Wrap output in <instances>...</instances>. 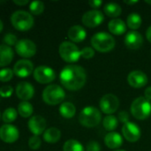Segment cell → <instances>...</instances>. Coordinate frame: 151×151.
<instances>
[{
    "label": "cell",
    "mask_w": 151,
    "mask_h": 151,
    "mask_svg": "<svg viewBox=\"0 0 151 151\" xmlns=\"http://www.w3.org/2000/svg\"><path fill=\"white\" fill-rule=\"evenodd\" d=\"M142 22V19L141 15L137 12H132L127 17V26L129 27V28L133 30L138 29L141 27Z\"/></svg>",
    "instance_id": "484cf974"
},
{
    "label": "cell",
    "mask_w": 151,
    "mask_h": 151,
    "mask_svg": "<svg viewBox=\"0 0 151 151\" xmlns=\"http://www.w3.org/2000/svg\"><path fill=\"white\" fill-rule=\"evenodd\" d=\"M35 80L42 84H47L55 80L56 74L53 69L45 65H40L34 70L33 73Z\"/></svg>",
    "instance_id": "30bf717a"
},
{
    "label": "cell",
    "mask_w": 151,
    "mask_h": 151,
    "mask_svg": "<svg viewBox=\"0 0 151 151\" xmlns=\"http://www.w3.org/2000/svg\"><path fill=\"white\" fill-rule=\"evenodd\" d=\"M104 20L103 13L99 10H91L84 13L82 22L87 27H95L101 25Z\"/></svg>",
    "instance_id": "8fae6325"
},
{
    "label": "cell",
    "mask_w": 151,
    "mask_h": 151,
    "mask_svg": "<svg viewBox=\"0 0 151 151\" xmlns=\"http://www.w3.org/2000/svg\"><path fill=\"white\" fill-rule=\"evenodd\" d=\"M13 92V88L12 86L6 85V86H3L0 88V96L2 97H9L12 95Z\"/></svg>",
    "instance_id": "d590c367"
},
{
    "label": "cell",
    "mask_w": 151,
    "mask_h": 151,
    "mask_svg": "<svg viewBox=\"0 0 151 151\" xmlns=\"http://www.w3.org/2000/svg\"><path fill=\"white\" fill-rule=\"evenodd\" d=\"M19 130L11 124L4 125L0 127V138L6 143H13L19 139Z\"/></svg>",
    "instance_id": "5bb4252c"
},
{
    "label": "cell",
    "mask_w": 151,
    "mask_h": 151,
    "mask_svg": "<svg viewBox=\"0 0 151 151\" xmlns=\"http://www.w3.org/2000/svg\"><path fill=\"white\" fill-rule=\"evenodd\" d=\"M3 41H4V42L5 43V45H7V46H9V47L13 46V45H16L17 42H18V40H17L16 35H13V34H11V33L6 34V35H4Z\"/></svg>",
    "instance_id": "836d02e7"
},
{
    "label": "cell",
    "mask_w": 151,
    "mask_h": 151,
    "mask_svg": "<svg viewBox=\"0 0 151 151\" xmlns=\"http://www.w3.org/2000/svg\"><path fill=\"white\" fill-rule=\"evenodd\" d=\"M15 50L18 55L24 58H32L36 52V44L28 39H21L15 45Z\"/></svg>",
    "instance_id": "9c48e42d"
},
{
    "label": "cell",
    "mask_w": 151,
    "mask_h": 151,
    "mask_svg": "<svg viewBox=\"0 0 151 151\" xmlns=\"http://www.w3.org/2000/svg\"><path fill=\"white\" fill-rule=\"evenodd\" d=\"M63 151H85L84 146L77 140H69L63 144Z\"/></svg>",
    "instance_id": "f1b7e54d"
},
{
    "label": "cell",
    "mask_w": 151,
    "mask_h": 151,
    "mask_svg": "<svg viewBox=\"0 0 151 151\" xmlns=\"http://www.w3.org/2000/svg\"><path fill=\"white\" fill-rule=\"evenodd\" d=\"M61 131L56 127H50L45 130L43 134L44 142L47 143H56L61 139Z\"/></svg>",
    "instance_id": "603a6c76"
},
{
    "label": "cell",
    "mask_w": 151,
    "mask_h": 151,
    "mask_svg": "<svg viewBox=\"0 0 151 151\" xmlns=\"http://www.w3.org/2000/svg\"><path fill=\"white\" fill-rule=\"evenodd\" d=\"M146 36H147V39L149 40V42H151V26L148 28V30L146 32Z\"/></svg>",
    "instance_id": "b9f144b4"
},
{
    "label": "cell",
    "mask_w": 151,
    "mask_h": 151,
    "mask_svg": "<svg viewBox=\"0 0 151 151\" xmlns=\"http://www.w3.org/2000/svg\"><path fill=\"white\" fill-rule=\"evenodd\" d=\"M118 120H119L120 122L124 123V125L126 124L127 122H129V120H130V116H129L128 112L125 111H120L119 114H118Z\"/></svg>",
    "instance_id": "74e56055"
},
{
    "label": "cell",
    "mask_w": 151,
    "mask_h": 151,
    "mask_svg": "<svg viewBox=\"0 0 151 151\" xmlns=\"http://www.w3.org/2000/svg\"><path fill=\"white\" fill-rule=\"evenodd\" d=\"M16 96L22 101H28L34 96V87L27 81H21L17 84L15 88Z\"/></svg>",
    "instance_id": "2e32d148"
},
{
    "label": "cell",
    "mask_w": 151,
    "mask_h": 151,
    "mask_svg": "<svg viewBox=\"0 0 151 151\" xmlns=\"http://www.w3.org/2000/svg\"><path fill=\"white\" fill-rule=\"evenodd\" d=\"M68 35H69V38L73 42H80L85 39L86 31L83 27L79 25H75L69 28L68 32Z\"/></svg>",
    "instance_id": "ffe728a7"
},
{
    "label": "cell",
    "mask_w": 151,
    "mask_h": 151,
    "mask_svg": "<svg viewBox=\"0 0 151 151\" xmlns=\"http://www.w3.org/2000/svg\"><path fill=\"white\" fill-rule=\"evenodd\" d=\"M64 89L56 84L47 86L42 94V97L44 103L49 105H57L61 104L65 98Z\"/></svg>",
    "instance_id": "5b68a950"
},
{
    "label": "cell",
    "mask_w": 151,
    "mask_h": 151,
    "mask_svg": "<svg viewBox=\"0 0 151 151\" xmlns=\"http://www.w3.org/2000/svg\"><path fill=\"white\" fill-rule=\"evenodd\" d=\"M146 3H147V4H151V1H148V0H147V1H146Z\"/></svg>",
    "instance_id": "f6af8a7d"
},
{
    "label": "cell",
    "mask_w": 151,
    "mask_h": 151,
    "mask_svg": "<svg viewBox=\"0 0 151 151\" xmlns=\"http://www.w3.org/2000/svg\"><path fill=\"white\" fill-rule=\"evenodd\" d=\"M13 3L18 5H25L28 3V0H13Z\"/></svg>",
    "instance_id": "60d3db41"
},
{
    "label": "cell",
    "mask_w": 151,
    "mask_h": 151,
    "mask_svg": "<svg viewBox=\"0 0 151 151\" xmlns=\"http://www.w3.org/2000/svg\"><path fill=\"white\" fill-rule=\"evenodd\" d=\"M86 151H101V146L97 142L90 141L86 145Z\"/></svg>",
    "instance_id": "8d00e7d4"
},
{
    "label": "cell",
    "mask_w": 151,
    "mask_h": 151,
    "mask_svg": "<svg viewBox=\"0 0 151 151\" xmlns=\"http://www.w3.org/2000/svg\"><path fill=\"white\" fill-rule=\"evenodd\" d=\"M18 116V111L14 109V108H7L2 115V119L4 122L10 124L13 121H15V119H17Z\"/></svg>",
    "instance_id": "f546056e"
},
{
    "label": "cell",
    "mask_w": 151,
    "mask_h": 151,
    "mask_svg": "<svg viewBox=\"0 0 151 151\" xmlns=\"http://www.w3.org/2000/svg\"><path fill=\"white\" fill-rule=\"evenodd\" d=\"M144 97L149 100L150 102L151 101V86L148 87L145 90V94H144Z\"/></svg>",
    "instance_id": "ab89813d"
},
{
    "label": "cell",
    "mask_w": 151,
    "mask_h": 151,
    "mask_svg": "<svg viewBox=\"0 0 151 151\" xmlns=\"http://www.w3.org/2000/svg\"><path fill=\"white\" fill-rule=\"evenodd\" d=\"M127 81L131 87L134 88H141L147 85L148 76L140 70L132 71L127 76Z\"/></svg>",
    "instance_id": "9a60e30c"
},
{
    "label": "cell",
    "mask_w": 151,
    "mask_h": 151,
    "mask_svg": "<svg viewBox=\"0 0 151 151\" xmlns=\"http://www.w3.org/2000/svg\"><path fill=\"white\" fill-rule=\"evenodd\" d=\"M118 126V119L113 115H108L103 119V127L107 131H114Z\"/></svg>",
    "instance_id": "83f0119b"
},
{
    "label": "cell",
    "mask_w": 151,
    "mask_h": 151,
    "mask_svg": "<svg viewBox=\"0 0 151 151\" xmlns=\"http://www.w3.org/2000/svg\"><path fill=\"white\" fill-rule=\"evenodd\" d=\"M11 23L19 31H28L34 25L33 16L26 11H16L11 16Z\"/></svg>",
    "instance_id": "277c9868"
},
{
    "label": "cell",
    "mask_w": 151,
    "mask_h": 151,
    "mask_svg": "<svg viewBox=\"0 0 151 151\" xmlns=\"http://www.w3.org/2000/svg\"><path fill=\"white\" fill-rule=\"evenodd\" d=\"M60 113L65 119H71L76 114V107L69 102H65L60 106Z\"/></svg>",
    "instance_id": "cb8c5ba5"
},
{
    "label": "cell",
    "mask_w": 151,
    "mask_h": 151,
    "mask_svg": "<svg viewBox=\"0 0 151 151\" xmlns=\"http://www.w3.org/2000/svg\"><path fill=\"white\" fill-rule=\"evenodd\" d=\"M0 118H1V114H0Z\"/></svg>",
    "instance_id": "7dc6e473"
},
{
    "label": "cell",
    "mask_w": 151,
    "mask_h": 151,
    "mask_svg": "<svg viewBox=\"0 0 151 151\" xmlns=\"http://www.w3.org/2000/svg\"><path fill=\"white\" fill-rule=\"evenodd\" d=\"M104 12L109 17L116 18L121 14L122 8L117 3H109V4H105V6H104Z\"/></svg>",
    "instance_id": "d4e9b609"
},
{
    "label": "cell",
    "mask_w": 151,
    "mask_h": 151,
    "mask_svg": "<svg viewBox=\"0 0 151 151\" xmlns=\"http://www.w3.org/2000/svg\"><path fill=\"white\" fill-rule=\"evenodd\" d=\"M13 73L20 78H26L34 73V65L30 60L20 59L13 66Z\"/></svg>",
    "instance_id": "7c38bea8"
},
{
    "label": "cell",
    "mask_w": 151,
    "mask_h": 151,
    "mask_svg": "<svg viewBox=\"0 0 151 151\" xmlns=\"http://www.w3.org/2000/svg\"><path fill=\"white\" fill-rule=\"evenodd\" d=\"M13 71L10 68H4L0 70V81L7 82L12 79Z\"/></svg>",
    "instance_id": "1f68e13d"
},
{
    "label": "cell",
    "mask_w": 151,
    "mask_h": 151,
    "mask_svg": "<svg viewBox=\"0 0 151 151\" xmlns=\"http://www.w3.org/2000/svg\"><path fill=\"white\" fill-rule=\"evenodd\" d=\"M125 43L131 50H138L142 46L143 43L142 35L135 30L130 31L125 35Z\"/></svg>",
    "instance_id": "ac0fdd59"
},
{
    "label": "cell",
    "mask_w": 151,
    "mask_h": 151,
    "mask_svg": "<svg viewBox=\"0 0 151 151\" xmlns=\"http://www.w3.org/2000/svg\"><path fill=\"white\" fill-rule=\"evenodd\" d=\"M125 4H137L138 3V1H125Z\"/></svg>",
    "instance_id": "7bdbcfd3"
},
{
    "label": "cell",
    "mask_w": 151,
    "mask_h": 151,
    "mask_svg": "<svg viewBox=\"0 0 151 151\" xmlns=\"http://www.w3.org/2000/svg\"><path fill=\"white\" fill-rule=\"evenodd\" d=\"M122 133L124 137L130 142H136L140 140L142 135V131L138 125L131 121L124 125L122 128Z\"/></svg>",
    "instance_id": "4fadbf2b"
},
{
    "label": "cell",
    "mask_w": 151,
    "mask_h": 151,
    "mask_svg": "<svg viewBox=\"0 0 151 151\" xmlns=\"http://www.w3.org/2000/svg\"><path fill=\"white\" fill-rule=\"evenodd\" d=\"M91 43L97 51L109 52L114 49L116 41L111 35L105 32H99L91 38Z\"/></svg>",
    "instance_id": "7a4b0ae2"
},
{
    "label": "cell",
    "mask_w": 151,
    "mask_h": 151,
    "mask_svg": "<svg viewBox=\"0 0 151 151\" xmlns=\"http://www.w3.org/2000/svg\"><path fill=\"white\" fill-rule=\"evenodd\" d=\"M33 111H34V109H33L32 104L27 101H22L18 105V113L22 118L30 117L33 113Z\"/></svg>",
    "instance_id": "4316f807"
},
{
    "label": "cell",
    "mask_w": 151,
    "mask_h": 151,
    "mask_svg": "<svg viewBox=\"0 0 151 151\" xmlns=\"http://www.w3.org/2000/svg\"><path fill=\"white\" fill-rule=\"evenodd\" d=\"M115 151H125V150H117Z\"/></svg>",
    "instance_id": "bcb514c9"
},
{
    "label": "cell",
    "mask_w": 151,
    "mask_h": 151,
    "mask_svg": "<svg viewBox=\"0 0 151 151\" xmlns=\"http://www.w3.org/2000/svg\"><path fill=\"white\" fill-rule=\"evenodd\" d=\"M108 27L109 32L116 35H121L126 31V25L120 19H114L110 20L109 22Z\"/></svg>",
    "instance_id": "7402d4cb"
},
{
    "label": "cell",
    "mask_w": 151,
    "mask_h": 151,
    "mask_svg": "<svg viewBox=\"0 0 151 151\" xmlns=\"http://www.w3.org/2000/svg\"><path fill=\"white\" fill-rule=\"evenodd\" d=\"M13 50L11 47L2 44L0 45V67H4L11 64L13 59Z\"/></svg>",
    "instance_id": "44dd1931"
},
{
    "label": "cell",
    "mask_w": 151,
    "mask_h": 151,
    "mask_svg": "<svg viewBox=\"0 0 151 151\" xmlns=\"http://www.w3.org/2000/svg\"><path fill=\"white\" fill-rule=\"evenodd\" d=\"M60 81L65 88L72 91L79 90L86 82L85 70L77 65H66L60 73Z\"/></svg>",
    "instance_id": "6da1fadb"
},
{
    "label": "cell",
    "mask_w": 151,
    "mask_h": 151,
    "mask_svg": "<svg viewBox=\"0 0 151 151\" xmlns=\"http://www.w3.org/2000/svg\"><path fill=\"white\" fill-rule=\"evenodd\" d=\"M28 129L34 135H40L45 132L46 121L42 116H33L28 123Z\"/></svg>",
    "instance_id": "e0dca14e"
},
{
    "label": "cell",
    "mask_w": 151,
    "mask_h": 151,
    "mask_svg": "<svg viewBox=\"0 0 151 151\" xmlns=\"http://www.w3.org/2000/svg\"><path fill=\"white\" fill-rule=\"evenodd\" d=\"M81 57L85 59H90L94 57V50L91 47H85L81 50Z\"/></svg>",
    "instance_id": "e575fe53"
},
{
    "label": "cell",
    "mask_w": 151,
    "mask_h": 151,
    "mask_svg": "<svg viewBox=\"0 0 151 151\" xmlns=\"http://www.w3.org/2000/svg\"><path fill=\"white\" fill-rule=\"evenodd\" d=\"M105 145L111 150L118 149L123 144V138L122 136L117 132H110L104 138Z\"/></svg>",
    "instance_id": "d6986e66"
},
{
    "label": "cell",
    "mask_w": 151,
    "mask_h": 151,
    "mask_svg": "<svg viewBox=\"0 0 151 151\" xmlns=\"http://www.w3.org/2000/svg\"><path fill=\"white\" fill-rule=\"evenodd\" d=\"M28 146L33 150H38L41 146V139L36 135L31 136L28 140Z\"/></svg>",
    "instance_id": "d6a6232c"
},
{
    "label": "cell",
    "mask_w": 151,
    "mask_h": 151,
    "mask_svg": "<svg viewBox=\"0 0 151 151\" xmlns=\"http://www.w3.org/2000/svg\"><path fill=\"white\" fill-rule=\"evenodd\" d=\"M131 112L135 119L144 120L150 116L151 103L145 97L140 96L132 103Z\"/></svg>",
    "instance_id": "8992f818"
},
{
    "label": "cell",
    "mask_w": 151,
    "mask_h": 151,
    "mask_svg": "<svg viewBox=\"0 0 151 151\" xmlns=\"http://www.w3.org/2000/svg\"><path fill=\"white\" fill-rule=\"evenodd\" d=\"M101 120V111L93 106H87L84 108L78 117L79 123L85 127H94L100 124Z\"/></svg>",
    "instance_id": "3957f363"
},
{
    "label": "cell",
    "mask_w": 151,
    "mask_h": 151,
    "mask_svg": "<svg viewBox=\"0 0 151 151\" xmlns=\"http://www.w3.org/2000/svg\"><path fill=\"white\" fill-rule=\"evenodd\" d=\"M44 10V4L42 1H33L30 3L29 11L31 14L40 15Z\"/></svg>",
    "instance_id": "4dcf8cb0"
},
{
    "label": "cell",
    "mask_w": 151,
    "mask_h": 151,
    "mask_svg": "<svg viewBox=\"0 0 151 151\" xmlns=\"http://www.w3.org/2000/svg\"><path fill=\"white\" fill-rule=\"evenodd\" d=\"M99 104L103 113H106L108 115H112V113L117 111L119 107V100L117 96H116L115 95L107 94L101 97Z\"/></svg>",
    "instance_id": "ba28073f"
},
{
    "label": "cell",
    "mask_w": 151,
    "mask_h": 151,
    "mask_svg": "<svg viewBox=\"0 0 151 151\" xmlns=\"http://www.w3.org/2000/svg\"><path fill=\"white\" fill-rule=\"evenodd\" d=\"M3 27H4V25H3L2 20L0 19V33H1V32H2V30H3Z\"/></svg>",
    "instance_id": "ee69618b"
},
{
    "label": "cell",
    "mask_w": 151,
    "mask_h": 151,
    "mask_svg": "<svg viewBox=\"0 0 151 151\" xmlns=\"http://www.w3.org/2000/svg\"><path fill=\"white\" fill-rule=\"evenodd\" d=\"M101 4H102V1L101 0H90L89 1V5L95 9L99 8Z\"/></svg>",
    "instance_id": "f35d334b"
},
{
    "label": "cell",
    "mask_w": 151,
    "mask_h": 151,
    "mask_svg": "<svg viewBox=\"0 0 151 151\" xmlns=\"http://www.w3.org/2000/svg\"><path fill=\"white\" fill-rule=\"evenodd\" d=\"M59 54L61 58L68 63H75L81 57V52L75 43L67 41L60 44Z\"/></svg>",
    "instance_id": "52a82bcc"
}]
</instances>
